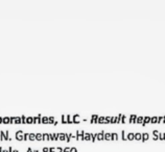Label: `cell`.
<instances>
[{
	"label": "cell",
	"instance_id": "e0dca14e",
	"mask_svg": "<svg viewBox=\"0 0 165 152\" xmlns=\"http://www.w3.org/2000/svg\"><path fill=\"white\" fill-rule=\"evenodd\" d=\"M14 152H18V150H16V149H15V150H14Z\"/></svg>",
	"mask_w": 165,
	"mask_h": 152
},
{
	"label": "cell",
	"instance_id": "8fae6325",
	"mask_svg": "<svg viewBox=\"0 0 165 152\" xmlns=\"http://www.w3.org/2000/svg\"><path fill=\"white\" fill-rule=\"evenodd\" d=\"M22 123H26V117H25V116H22Z\"/></svg>",
	"mask_w": 165,
	"mask_h": 152
},
{
	"label": "cell",
	"instance_id": "5bb4252c",
	"mask_svg": "<svg viewBox=\"0 0 165 152\" xmlns=\"http://www.w3.org/2000/svg\"><path fill=\"white\" fill-rule=\"evenodd\" d=\"M2 152H8V150H5V149H2Z\"/></svg>",
	"mask_w": 165,
	"mask_h": 152
},
{
	"label": "cell",
	"instance_id": "30bf717a",
	"mask_svg": "<svg viewBox=\"0 0 165 152\" xmlns=\"http://www.w3.org/2000/svg\"><path fill=\"white\" fill-rule=\"evenodd\" d=\"M36 138H37V140H41V138H42V136H41V133H37V136H36Z\"/></svg>",
	"mask_w": 165,
	"mask_h": 152
},
{
	"label": "cell",
	"instance_id": "4fadbf2b",
	"mask_svg": "<svg viewBox=\"0 0 165 152\" xmlns=\"http://www.w3.org/2000/svg\"><path fill=\"white\" fill-rule=\"evenodd\" d=\"M8 152H13V148H12V147L8 148Z\"/></svg>",
	"mask_w": 165,
	"mask_h": 152
},
{
	"label": "cell",
	"instance_id": "3957f363",
	"mask_svg": "<svg viewBox=\"0 0 165 152\" xmlns=\"http://www.w3.org/2000/svg\"><path fill=\"white\" fill-rule=\"evenodd\" d=\"M3 124H10V117H3Z\"/></svg>",
	"mask_w": 165,
	"mask_h": 152
},
{
	"label": "cell",
	"instance_id": "7a4b0ae2",
	"mask_svg": "<svg viewBox=\"0 0 165 152\" xmlns=\"http://www.w3.org/2000/svg\"><path fill=\"white\" fill-rule=\"evenodd\" d=\"M20 123H22V118L21 117L15 118V124H20Z\"/></svg>",
	"mask_w": 165,
	"mask_h": 152
},
{
	"label": "cell",
	"instance_id": "8992f818",
	"mask_svg": "<svg viewBox=\"0 0 165 152\" xmlns=\"http://www.w3.org/2000/svg\"><path fill=\"white\" fill-rule=\"evenodd\" d=\"M4 133H5V132H4L3 130L0 131V136H1V141H4Z\"/></svg>",
	"mask_w": 165,
	"mask_h": 152
},
{
	"label": "cell",
	"instance_id": "ba28073f",
	"mask_svg": "<svg viewBox=\"0 0 165 152\" xmlns=\"http://www.w3.org/2000/svg\"><path fill=\"white\" fill-rule=\"evenodd\" d=\"M15 118H16V117H10V124H13V123H15Z\"/></svg>",
	"mask_w": 165,
	"mask_h": 152
},
{
	"label": "cell",
	"instance_id": "9a60e30c",
	"mask_svg": "<svg viewBox=\"0 0 165 152\" xmlns=\"http://www.w3.org/2000/svg\"><path fill=\"white\" fill-rule=\"evenodd\" d=\"M27 152H31V149H30V148H29V149H28V151Z\"/></svg>",
	"mask_w": 165,
	"mask_h": 152
},
{
	"label": "cell",
	"instance_id": "5b68a950",
	"mask_svg": "<svg viewBox=\"0 0 165 152\" xmlns=\"http://www.w3.org/2000/svg\"><path fill=\"white\" fill-rule=\"evenodd\" d=\"M33 120L31 117H27L26 118V123H33Z\"/></svg>",
	"mask_w": 165,
	"mask_h": 152
},
{
	"label": "cell",
	"instance_id": "277c9868",
	"mask_svg": "<svg viewBox=\"0 0 165 152\" xmlns=\"http://www.w3.org/2000/svg\"><path fill=\"white\" fill-rule=\"evenodd\" d=\"M35 138H36V136H35V133H29V136H28V138H29L30 141H33V140H35Z\"/></svg>",
	"mask_w": 165,
	"mask_h": 152
},
{
	"label": "cell",
	"instance_id": "52a82bcc",
	"mask_svg": "<svg viewBox=\"0 0 165 152\" xmlns=\"http://www.w3.org/2000/svg\"><path fill=\"white\" fill-rule=\"evenodd\" d=\"M4 140H5V141L10 140V138H8V130H6L5 133H4Z\"/></svg>",
	"mask_w": 165,
	"mask_h": 152
},
{
	"label": "cell",
	"instance_id": "9c48e42d",
	"mask_svg": "<svg viewBox=\"0 0 165 152\" xmlns=\"http://www.w3.org/2000/svg\"><path fill=\"white\" fill-rule=\"evenodd\" d=\"M29 136V133H24V138H23V141H26Z\"/></svg>",
	"mask_w": 165,
	"mask_h": 152
},
{
	"label": "cell",
	"instance_id": "2e32d148",
	"mask_svg": "<svg viewBox=\"0 0 165 152\" xmlns=\"http://www.w3.org/2000/svg\"><path fill=\"white\" fill-rule=\"evenodd\" d=\"M0 152H2V148H0Z\"/></svg>",
	"mask_w": 165,
	"mask_h": 152
},
{
	"label": "cell",
	"instance_id": "6da1fadb",
	"mask_svg": "<svg viewBox=\"0 0 165 152\" xmlns=\"http://www.w3.org/2000/svg\"><path fill=\"white\" fill-rule=\"evenodd\" d=\"M23 138H24V133L22 130H18L16 133V138L18 141H23Z\"/></svg>",
	"mask_w": 165,
	"mask_h": 152
},
{
	"label": "cell",
	"instance_id": "7c38bea8",
	"mask_svg": "<svg viewBox=\"0 0 165 152\" xmlns=\"http://www.w3.org/2000/svg\"><path fill=\"white\" fill-rule=\"evenodd\" d=\"M3 122V117H0V124H2Z\"/></svg>",
	"mask_w": 165,
	"mask_h": 152
}]
</instances>
